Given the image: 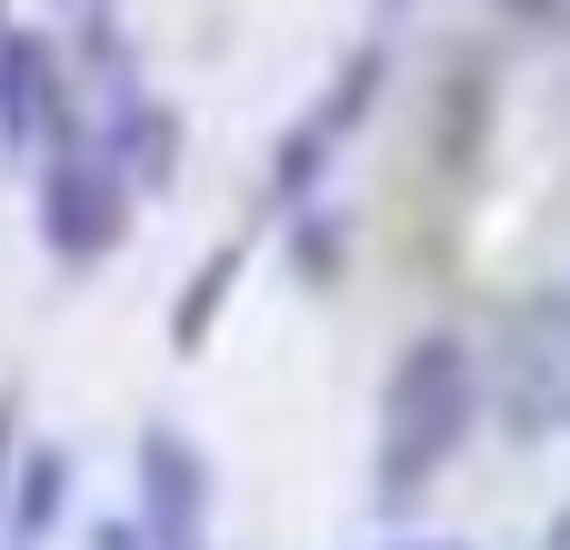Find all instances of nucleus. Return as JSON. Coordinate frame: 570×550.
<instances>
[{"label":"nucleus","instance_id":"f257e3e1","mask_svg":"<svg viewBox=\"0 0 570 550\" xmlns=\"http://www.w3.org/2000/svg\"><path fill=\"white\" fill-rule=\"evenodd\" d=\"M471 421H481V371H471V351H461V341H441V331H431V341H411V351L391 361V381H381L371 501H381V511L431 501V481L461 461Z\"/></svg>","mask_w":570,"mask_h":550},{"label":"nucleus","instance_id":"f03ea898","mask_svg":"<svg viewBox=\"0 0 570 550\" xmlns=\"http://www.w3.org/2000/svg\"><path fill=\"white\" fill-rule=\"evenodd\" d=\"M130 190H140V180L120 170L110 140H60V150H50V180H40V240H50V261L90 271L100 251H120Z\"/></svg>","mask_w":570,"mask_h":550},{"label":"nucleus","instance_id":"7ed1b4c3","mask_svg":"<svg viewBox=\"0 0 570 550\" xmlns=\"http://www.w3.org/2000/svg\"><path fill=\"white\" fill-rule=\"evenodd\" d=\"M140 541L150 550H210V461L180 431H140Z\"/></svg>","mask_w":570,"mask_h":550},{"label":"nucleus","instance_id":"20e7f679","mask_svg":"<svg viewBox=\"0 0 570 550\" xmlns=\"http://www.w3.org/2000/svg\"><path fill=\"white\" fill-rule=\"evenodd\" d=\"M371 90H381V50H351V70L321 90V110H311V120L281 140V160H271V200H301V190L331 170V150H341V140L371 120Z\"/></svg>","mask_w":570,"mask_h":550},{"label":"nucleus","instance_id":"39448f33","mask_svg":"<svg viewBox=\"0 0 570 550\" xmlns=\"http://www.w3.org/2000/svg\"><path fill=\"white\" fill-rule=\"evenodd\" d=\"M50 120H60V140H70V100L50 90V50H40V40H0V140H10V150H40Z\"/></svg>","mask_w":570,"mask_h":550},{"label":"nucleus","instance_id":"423d86ee","mask_svg":"<svg viewBox=\"0 0 570 550\" xmlns=\"http://www.w3.org/2000/svg\"><path fill=\"white\" fill-rule=\"evenodd\" d=\"M230 281H240V240H230V251H210V271L180 291V311H170V341H180V351H200V331H210V311H220V291H230Z\"/></svg>","mask_w":570,"mask_h":550},{"label":"nucleus","instance_id":"0eeeda50","mask_svg":"<svg viewBox=\"0 0 570 550\" xmlns=\"http://www.w3.org/2000/svg\"><path fill=\"white\" fill-rule=\"evenodd\" d=\"M501 10H511V20H531V30H561V20H570V0H501Z\"/></svg>","mask_w":570,"mask_h":550},{"label":"nucleus","instance_id":"6e6552de","mask_svg":"<svg viewBox=\"0 0 570 550\" xmlns=\"http://www.w3.org/2000/svg\"><path fill=\"white\" fill-rule=\"evenodd\" d=\"M90 550H150V541H140V521H110V531H90Z\"/></svg>","mask_w":570,"mask_h":550},{"label":"nucleus","instance_id":"1a4fd4ad","mask_svg":"<svg viewBox=\"0 0 570 550\" xmlns=\"http://www.w3.org/2000/svg\"><path fill=\"white\" fill-rule=\"evenodd\" d=\"M10 421H20V401H0V461H10ZM0 501H10V481H0Z\"/></svg>","mask_w":570,"mask_h":550}]
</instances>
